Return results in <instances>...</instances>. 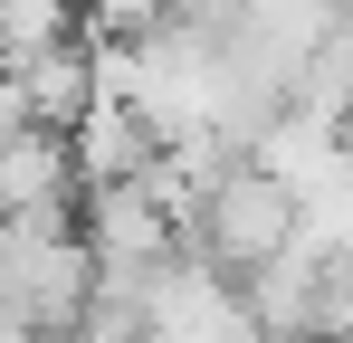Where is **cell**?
I'll return each instance as SVG.
<instances>
[{
    "mask_svg": "<svg viewBox=\"0 0 353 343\" xmlns=\"http://www.w3.org/2000/svg\"><path fill=\"white\" fill-rule=\"evenodd\" d=\"M96 295V258L77 238V210L67 200H39V210H0V305L29 324V334H67Z\"/></svg>",
    "mask_w": 353,
    "mask_h": 343,
    "instance_id": "1",
    "label": "cell"
},
{
    "mask_svg": "<svg viewBox=\"0 0 353 343\" xmlns=\"http://www.w3.org/2000/svg\"><path fill=\"white\" fill-rule=\"evenodd\" d=\"M287 238H296V191L268 163H248V153H230V163L210 172L201 200H191V220H181V248H201L230 277H248L258 258H277Z\"/></svg>",
    "mask_w": 353,
    "mask_h": 343,
    "instance_id": "2",
    "label": "cell"
},
{
    "mask_svg": "<svg viewBox=\"0 0 353 343\" xmlns=\"http://www.w3.org/2000/svg\"><path fill=\"white\" fill-rule=\"evenodd\" d=\"M67 181H124V172H143V153H153V124L124 105V96H86V105L67 114Z\"/></svg>",
    "mask_w": 353,
    "mask_h": 343,
    "instance_id": "3",
    "label": "cell"
},
{
    "mask_svg": "<svg viewBox=\"0 0 353 343\" xmlns=\"http://www.w3.org/2000/svg\"><path fill=\"white\" fill-rule=\"evenodd\" d=\"M10 67V86H19V114L29 124H48V134H67V114L96 96V48L67 29V39H48V48H29V57H0Z\"/></svg>",
    "mask_w": 353,
    "mask_h": 343,
    "instance_id": "4",
    "label": "cell"
},
{
    "mask_svg": "<svg viewBox=\"0 0 353 343\" xmlns=\"http://www.w3.org/2000/svg\"><path fill=\"white\" fill-rule=\"evenodd\" d=\"M39 200H67V143L48 124H10L0 134V210H39Z\"/></svg>",
    "mask_w": 353,
    "mask_h": 343,
    "instance_id": "5",
    "label": "cell"
},
{
    "mask_svg": "<svg viewBox=\"0 0 353 343\" xmlns=\"http://www.w3.org/2000/svg\"><path fill=\"white\" fill-rule=\"evenodd\" d=\"M163 19H172V0H77V39L86 48H124V39L163 29Z\"/></svg>",
    "mask_w": 353,
    "mask_h": 343,
    "instance_id": "6",
    "label": "cell"
},
{
    "mask_svg": "<svg viewBox=\"0 0 353 343\" xmlns=\"http://www.w3.org/2000/svg\"><path fill=\"white\" fill-rule=\"evenodd\" d=\"M77 29V0H0V57H29Z\"/></svg>",
    "mask_w": 353,
    "mask_h": 343,
    "instance_id": "7",
    "label": "cell"
}]
</instances>
